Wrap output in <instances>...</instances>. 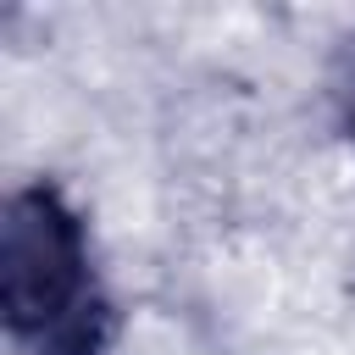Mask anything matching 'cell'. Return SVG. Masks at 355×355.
Wrapping results in <instances>:
<instances>
[{
    "label": "cell",
    "instance_id": "2",
    "mask_svg": "<svg viewBox=\"0 0 355 355\" xmlns=\"http://www.w3.org/2000/svg\"><path fill=\"white\" fill-rule=\"evenodd\" d=\"M344 133L355 144V67H349V89H344Z\"/></svg>",
    "mask_w": 355,
    "mask_h": 355
},
{
    "label": "cell",
    "instance_id": "1",
    "mask_svg": "<svg viewBox=\"0 0 355 355\" xmlns=\"http://www.w3.org/2000/svg\"><path fill=\"white\" fill-rule=\"evenodd\" d=\"M0 322L17 355H111L116 300L89 216L61 183L33 178L0 211Z\"/></svg>",
    "mask_w": 355,
    "mask_h": 355
}]
</instances>
